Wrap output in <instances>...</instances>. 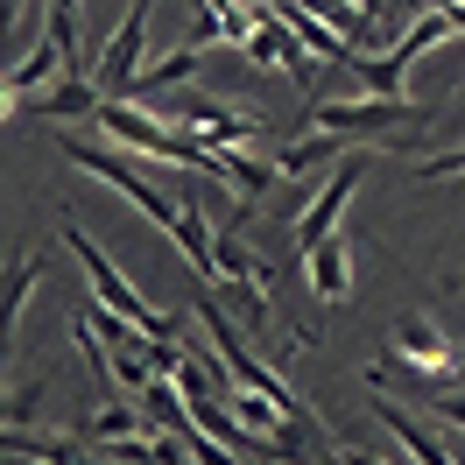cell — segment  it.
<instances>
[{
    "label": "cell",
    "mask_w": 465,
    "mask_h": 465,
    "mask_svg": "<svg viewBox=\"0 0 465 465\" xmlns=\"http://www.w3.org/2000/svg\"><path fill=\"white\" fill-rule=\"evenodd\" d=\"M170 120H176V127H191V134H204L212 148H247L254 134H262V120H254V114H240V106L212 99V92H176Z\"/></svg>",
    "instance_id": "5b68a950"
},
{
    "label": "cell",
    "mask_w": 465,
    "mask_h": 465,
    "mask_svg": "<svg viewBox=\"0 0 465 465\" xmlns=\"http://www.w3.org/2000/svg\"><path fill=\"white\" fill-rule=\"evenodd\" d=\"M430 409H437V423L465 430V395H459V388H430Z\"/></svg>",
    "instance_id": "ffe728a7"
},
{
    "label": "cell",
    "mask_w": 465,
    "mask_h": 465,
    "mask_svg": "<svg viewBox=\"0 0 465 465\" xmlns=\"http://www.w3.org/2000/svg\"><path fill=\"white\" fill-rule=\"evenodd\" d=\"M416 176H423V183H437V176H465V148H451V155H430V163H416Z\"/></svg>",
    "instance_id": "44dd1931"
},
{
    "label": "cell",
    "mask_w": 465,
    "mask_h": 465,
    "mask_svg": "<svg viewBox=\"0 0 465 465\" xmlns=\"http://www.w3.org/2000/svg\"><path fill=\"white\" fill-rule=\"evenodd\" d=\"M0 451L7 459H50V465H78L92 451V444H64V437H50V430H22V423H7V437H0Z\"/></svg>",
    "instance_id": "5bb4252c"
},
{
    "label": "cell",
    "mask_w": 465,
    "mask_h": 465,
    "mask_svg": "<svg viewBox=\"0 0 465 465\" xmlns=\"http://www.w3.org/2000/svg\"><path fill=\"white\" fill-rule=\"evenodd\" d=\"M352 191H360V155H346L339 170H331V183H324L318 198L296 212V247H318V240H331L339 232V219H346Z\"/></svg>",
    "instance_id": "52a82bcc"
},
{
    "label": "cell",
    "mask_w": 465,
    "mask_h": 465,
    "mask_svg": "<svg viewBox=\"0 0 465 465\" xmlns=\"http://www.w3.org/2000/svg\"><path fill=\"white\" fill-rule=\"evenodd\" d=\"M346 155H352V142H339V134H324V127H311L303 142L275 148V170H282V176H311V170H339Z\"/></svg>",
    "instance_id": "9c48e42d"
},
{
    "label": "cell",
    "mask_w": 465,
    "mask_h": 465,
    "mask_svg": "<svg viewBox=\"0 0 465 465\" xmlns=\"http://www.w3.org/2000/svg\"><path fill=\"white\" fill-rule=\"evenodd\" d=\"M99 99H106V92H99V78L71 71L57 92H43V99H35V114H43V120H92V114H99Z\"/></svg>",
    "instance_id": "4fadbf2b"
},
{
    "label": "cell",
    "mask_w": 465,
    "mask_h": 465,
    "mask_svg": "<svg viewBox=\"0 0 465 465\" xmlns=\"http://www.w3.org/2000/svg\"><path fill=\"white\" fill-rule=\"evenodd\" d=\"M120 437H134V409H127V402H106L85 423V444H92V451H106V444H120Z\"/></svg>",
    "instance_id": "d6986e66"
},
{
    "label": "cell",
    "mask_w": 465,
    "mask_h": 465,
    "mask_svg": "<svg viewBox=\"0 0 465 465\" xmlns=\"http://www.w3.org/2000/svg\"><path fill=\"white\" fill-rule=\"evenodd\" d=\"M43 282V254H15V282H7V346H15V324H22V303Z\"/></svg>",
    "instance_id": "ac0fdd59"
},
{
    "label": "cell",
    "mask_w": 465,
    "mask_h": 465,
    "mask_svg": "<svg viewBox=\"0 0 465 465\" xmlns=\"http://www.w3.org/2000/svg\"><path fill=\"white\" fill-rule=\"evenodd\" d=\"M395 352L416 367L423 395H430V388H451V381H459V360H465V352H451V331L437 318H423V311H409V318L395 324Z\"/></svg>",
    "instance_id": "277c9868"
},
{
    "label": "cell",
    "mask_w": 465,
    "mask_h": 465,
    "mask_svg": "<svg viewBox=\"0 0 465 465\" xmlns=\"http://www.w3.org/2000/svg\"><path fill=\"white\" fill-rule=\"evenodd\" d=\"M219 176L232 183V198H262L282 170H275V163H254V155H240V148H219Z\"/></svg>",
    "instance_id": "9a60e30c"
},
{
    "label": "cell",
    "mask_w": 465,
    "mask_h": 465,
    "mask_svg": "<svg viewBox=\"0 0 465 465\" xmlns=\"http://www.w3.org/2000/svg\"><path fill=\"white\" fill-rule=\"evenodd\" d=\"M198 64H204V43H198V35H183V50H170L163 64H148L142 78H134V92H127V99H142V106H148V99L176 92L183 78H191V71H198Z\"/></svg>",
    "instance_id": "8fae6325"
},
{
    "label": "cell",
    "mask_w": 465,
    "mask_h": 465,
    "mask_svg": "<svg viewBox=\"0 0 465 465\" xmlns=\"http://www.w3.org/2000/svg\"><path fill=\"white\" fill-rule=\"evenodd\" d=\"M64 247L78 254V268H85L92 296H99L106 311H120V318H134L142 331H155V339H176V331H183V318H163V311H148V296L134 290V282H127V275H120L114 262H106V247H99V240H92V232L78 226V219H64Z\"/></svg>",
    "instance_id": "7a4b0ae2"
},
{
    "label": "cell",
    "mask_w": 465,
    "mask_h": 465,
    "mask_svg": "<svg viewBox=\"0 0 465 465\" xmlns=\"http://www.w3.org/2000/svg\"><path fill=\"white\" fill-rule=\"evenodd\" d=\"M444 7H451V15H459V29H465V0H444Z\"/></svg>",
    "instance_id": "7402d4cb"
},
{
    "label": "cell",
    "mask_w": 465,
    "mask_h": 465,
    "mask_svg": "<svg viewBox=\"0 0 465 465\" xmlns=\"http://www.w3.org/2000/svg\"><path fill=\"white\" fill-rule=\"evenodd\" d=\"M148 15H155V0H134L127 15H120V29H114V43L99 50V64H92V78H99V92L106 99H127L134 92V78H142V35H148Z\"/></svg>",
    "instance_id": "8992f818"
},
{
    "label": "cell",
    "mask_w": 465,
    "mask_h": 465,
    "mask_svg": "<svg viewBox=\"0 0 465 465\" xmlns=\"http://www.w3.org/2000/svg\"><path fill=\"white\" fill-rule=\"evenodd\" d=\"M352 78H360L367 92H388V99H409V71H402L395 57H360V64H352Z\"/></svg>",
    "instance_id": "e0dca14e"
},
{
    "label": "cell",
    "mask_w": 465,
    "mask_h": 465,
    "mask_svg": "<svg viewBox=\"0 0 465 465\" xmlns=\"http://www.w3.org/2000/svg\"><path fill=\"white\" fill-rule=\"evenodd\" d=\"M50 43L64 50V71H85L92 78V57L78 43V0H50Z\"/></svg>",
    "instance_id": "2e32d148"
},
{
    "label": "cell",
    "mask_w": 465,
    "mask_h": 465,
    "mask_svg": "<svg viewBox=\"0 0 465 465\" xmlns=\"http://www.w3.org/2000/svg\"><path fill=\"white\" fill-rule=\"evenodd\" d=\"M409 120H416V106H409V99H388V92H374V99H318V106H311V127L339 134V142H374V134L409 127Z\"/></svg>",
    "instance_id": "3957f363"
},
{
    "label": "cell",
    "mask_w": 465,
    "mask_h": 465,
    "mask_svg": "<svg viewBox=\"0 0 465 465\" xmlns=\"http://www.w3.org/2000/svg\"><path fill=\"white\" fill-rule=\"evenodd\" d=\"M451 388H465V360H459V381H451Z\"/></svg>",
    "instance_id": "603a6c76"
},
{
    "label": "cell",
    "mask_w": 465,
    "mask_h": 465,
    "mask_svg": "<svg viewBox=\"0 0 465 465\" xmlns=\"http://www.w3.org/2000/svg\"><path fill=\"white\" fill-rule=\"evenodd\" d=\"M57 64H64V50L50 43V35L35 43L29 57H15V64H7V99H0V106H7V120L22 114V99H29L35 85H50V78H57Z\"/></svg>",
    "instance_id": "30bf717a"
},
{
    "label": "cell",
    "mask_w": 465,
    "mask_h": 465,
    "mask_svg": "<svg viewBox=\"0 0 465 465\" xmlns=\"http://www.w3.org/2000/svg\"><path fill=\"white\" fill-rule=\"evenodd\" d=\"M303 275H311V290L318 303H346L352 296V240H318V247H303Z\"/></svg>",
    "instance_id": "ba28073f"
},
{
    "label": "cell",
    "mask_w": 465,
    "mask_h": 465,
    "mask_svg": "<svg viewBox=\"0 0 465 465\" xmlns=\"http://www.w3.org/2000/svg\"><path fill=\"white\" fill-rule=\"evenodd\" d=\"M57 155H71V163H78L85 176L114 183V191H120L127 204H134V212H148V219H155V226H163V232L176 240V254H183V262L198 268V275H219V232L204 226V212H198V204H176V198H163V191H155V183H148L142 170H127L120 155H106V148L78 142V134H64V142H57Z\"/></svg>",
    "instance_id": "6da1fadb"
},
{
    "label": "cell",
    "mask_w": 465,
    "mask_h": 465,
    "mask_svg": "<svg viewBox=\"0 0 465 465\" xmlns=\"http://www.w3.org/2000/svg\"><path fill=\"white\" fill-rule=\"evenodd\" d=\"M374 423H381L388 437H402V451H409V459H423V465H444V459H451V451H444L437 437H423V423H416L402 402H388V395H374Z\"/></svg>",
    "instance_id": "7c38bea8"
}]
</instances>
